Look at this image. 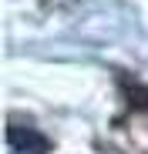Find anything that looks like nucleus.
I'll return each mask as SVG.
<instances>
[{"mask_svg":"<svg viewBox=\"0 0 148 154\" xmlns=\"http://www.w3.org/2000/svg\"><path fill=\"white\" fill-rule=\"evenodd\" d=\"M47 141L34 127H7V154H44Z\"/></svg>","mask_w":148,"mask_h":154,"instance_id":"f257e3e1","label":"nucleus"}]
</instances>
